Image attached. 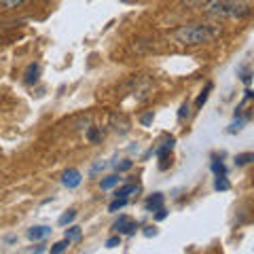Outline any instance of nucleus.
<instances>
[{
    "mask_svg": "<svg viewBox=\"0 0 254 254\" xmlns=\"http://www.w3.org/2000/svg\"><path fill=\"white\" fill-rule=\"evenodd\" d=\"M113 229L117 233H123V235H131V233H136V229H138V222L136 220H131V218H127V216H119V220L113 225Z\"/></svg>",
    "mask_w": 254,
    "mask_h": 254,
    "instance_id": "3",
    "label": "nucleus"
},
{
    "mask_svg": "<svg viewBox=\"0 0 254 254\" xmlns=\"http://www.w3.org/2000/svg\"><path fill=\"white\" fill-rule=\"evenodd\" d=\"M220 34L222 28L218 23H187V26H180L174 32V41L185 47H197L216 41V38H220Z\"/></svg>",
    "mask_w": 254,
    "mask_h": 254,
    "instance_id": "1",
    "label": "nucleus"
},
{
    "mask_svg": "<svg viewBox=\"0 0 254 254\" xmlns=\"http://www.w3.org/2000/svg\"><path fill=\"white\" fill-rule=\"evenodd\" d=\"M165 218V210L161 208V210H157V220H163Z\"/></svg>",
    "mask_w": 254,
    "mask_h": 254,
    "instance_id": "28",
    "label": "nucleus"
},
{
    "mask_svg": "<svg viewBox=\"0 0 254 254\" xmlns=\"http://www.w3.org/2000/svg\"><path fill=\"white\" fill-rule=\"evenodd\" d=\"M138 190H140V187L133 185V182H129V185H123L121 189H117V197H125V199H127V195L138 193Z\"/></svg>",
    "mask_w": 254,
    "mask_h": 254,
    "instance_id": "8",
    "label": "nucleus"
},
{
    "mask_svg": "<svg viewBox=\"0 0 254 254\" xmlns=\"http://www.w3.org/2000/svg\"><path fill=\"white\" fill-rule=\"evenodd\" d=\"M187 115H189V104H182V106H180V113H178V117H180V119H185Z\"/></svg>",
    "mask_w": 254,
    "mask_h": 254,
    "instance_id": "26",
    "label": "nucleus"
},
{
    "mask_svg": "<svg viewBox=\"0 0 254 254\" xmlns=\"http://www.w3.org/2000/svg\"><path fill=\"white\" fill-rule=\"evenodd\" d=\"M108 168V163L106 161H98V163H93L91 165V170H89V176H98L100 172H104Z\"/></svg>",
    "mask_w": 254,
    "mask_h": 254,
    "instance_id": "13",
    "label": "nucleus"
},
{
    "mask_svg": "<svg viewBox=\"0 0 254 254\" xmlns=\"http://www.w3.org/2000/svg\"><path fill=\"white\" fill-rule=\"evenodd\" d=\"M30 252H32V254H43V252H45V246L41 244V246H36V248H32Z\"/></svg>",
    "mask_w": 254,
    "mask_h": 254,
    "instance_id": "27",
    "label": "nucleus"
},
{
    "mask_svg": "<svg viewBox=\"0 0 254 254\" xmlns=\"http://www.w3.org/2000/svg\"><path fill=\"white\" fill-rule=\"evenodd\" d=\"M117 246H121V240H119V235H117V237H110V240L106 242V248H117Z\"/></svg>",
    "mask_w": 254,
    "mask_h": 254,
    "instance_id": "20",
    "label": "nucleus"
},
{
    "mask_svg": "<svg viewBox=\"0 0 254 254\" xmlns=\"http://www.w3.org/2000/svg\"><path fill=\"white\" fill-rule=\"evenodd\" d=\"M140 121H142V125H150V123H153V113H148V115H144V117H142V119H140Z\"/></svg>",
    "mask_w": 254,
    "mask_h": 254,
    "instance_id": "25",
    "label": "nucleus"
},
{
    "mask_svg": "<svg viewBox=\"0 0 254 254\" xmlns=\"http://www.w3.org/2000/svg\"><path fill=\"white\" fill-rule=\"evenodd\" d=\"M229 180L225 178V176H216V182H214V189L216 190H229Z\"/></svg>",
    "mask_w": 254,
    "mask_h": 254,
    "instance_id": "15",
    "label": "nucleus"
},
{
    "mask_svg": "<svg viewBox=\"0 0 254 254\" xmlns=\"http://www.w3.org/2000/svg\"><path fill=\"white\" fill-rule=\"evenodd\" d=\"M208 0H185V4L187 6H203Z\"/></svg>",
    "mask_w": 254,
    "mask_h": 254,
    "instance_id": "21",
    "label": "nucleus"
},
{
    "mask_svg": "<svg viewBox=\"0 0 254 254\" xmlns=\"http://www.w3.org/2000/svg\"><path fill=\"white\" fill-rule=\"evenodd\" d=\"M81 235H83L81 227H70V229H66V240L68 242H78V240H81Z\"/></svg>",
    "mask_w": 254,
    "mask_h": 254,
    "instance_id": "10",
    "label": "nucleus"
},
{
    "mask_svg": "<svg viewBox=\"0 0 254 254\" xmlns=\"http://www.w3.org/2000/svg\"><path fill=\"white\" fill-rule=\"evenodd\" d=\"M83 182V176H81V172L78 170H66L64 172V176H62V185L64 187H68V189H76L78 185Z\"/></svg>",
    "mask_w": 254,
    "mask_h": 254,
    "instance_id": "4",
    "label": "nucleus"
},
{
    "mask_svg": "<svg viewBox=\"0 0 254 254\" xmlns=\"http://www.w3.org/2000/svg\"><path fill=\"white\" fill-rule=\"evenodd\" d=\"M38 74H41V68H38V64H30L26 74H23V81H26L28 85H34L38 81Z\"/></svg>",
    "mask_w": 254,
    "mask_h": 254,
    "instance_id": "6",
    "label": "nucleus"
},
{
    "mask_svg": "<svg viewBox=\"0 0 254 254\" xmlns=\"http://www.w3.org/2000/svg\"><path fill=\"white\" fill-rule=\"evenodd\" d=\"M23 2H26V0H0V6L9 11V9H15V6H19Z\"/></svg>",
    "mask_w": 254,
    "mask_h": 254,
    "instance_id": "16",
    "label": "nucleus"
},
{
    "mask_svg": "<svg viewBox=\"0 0 254 254\" xmlns=\"http://www.w3.org/2000/svg\"><path fill=\"white\" fill-rule=\"evenodd\" d=\"M248 161H254V153H246V155H237L235 157V163L237 165H246Z\"/></svg>",
    "mask_w": 254,
    "mask_h": 254,
    "instance_id": "18",
    "label": "nucleus"
},
{
    "mask_svg": "<svg viewBox=\"0 0 254 254\" xmlns=\"http://www.w3.org/2000/svg\"><path fill=\"white\" fill-rule=\"evenodd\" d=\"M125 205H127V199H125V197H117V199L108 205V212H119V210H123Z\"/></svg>",
    "mask_w": 254,
    "mask_h": 254,
    "instance_id": "12",
    "label": "nucleus"
},
{
    "mask_svg": "<svg viewBox=\"0 0 254 254\" xmlns=\"http://www.w3.org/2000/svg\"><path fill=\"white\" fill-rule=\"evenodd\" d=\"M119 185V176L115 174V176H108V178H104L100 182V187H102V190H108V189H113V187H117Z\"/></svg>",
    "mask_w": 254,
    "mask_h": 254,
    "instance_id": "11",
    "label": "nucleus"
},
{
    "mask_svg": "<svg viewBox=\"0 0 254 254\" xmlns=\"http://www.w3.org/2000/svg\"><path fill=\"white\" fill-rule=\"evenodd\" d=\"M47 235H51V227H32L28 231V237L30 240H34V242L45 240Z\"/></svg>",
    "mask_w": 254,
    "mask_h": 254,
    "instance_id": "5",
    "label": "nucleus"
},
{
    "mask_svg": "<svg viewBox=\"0 0 254 254\" xmlns=\"http://www.w3.org/2000/svg\"><path fill=\"white\" fill-rule=\"evenodd\" d=\"M161 208H163V195L161 193H155L153 197H148V201H146V210L148 212H157Z\"/></svg>",
    "mask_w": 254,
    "mask_h": 254,
    "instance_id": "7",
    "label": "nucleus"
},
{
    "mask_svg": "<svg viewBox=\"0 0 254 254\" xmlns=\"http://www.w3.org/2000/svg\"><path fill=\"white\" fill-rule=\"evenodd\" d=\"M201 13L210 19H242L252 13V6L242 0H208Z\"/></svg>",
    "mask_w": 254,
    "mask_h": 254,
    "instance_id": "2",
    "label": "nucleus"
},
{
    "mask_svg": "<svg viewBox=\"0 0 254 254\" xmlns=\"http://www.w3.org/2000/svg\"><path fill=\"white\" fill-rule=\"evenodd\" d=\"M87 138H89V142H98V140H100V131H98V129H89Z\"/></svg>",
    "mask_w": 254,
    "mask_h": 254,
    "instance_id": "22",
    "label": "nucleus"
},
{
    "mask_svg": "<svg viewBox=\"0 0 254 254\" xmlns=\"http://www.w3.org/2000/svg\"><path fill=\"white\" fill-rule=\"evenodd\" d=\"M212 172L216 174V176H225V174H227V168H225V165H222L220 161H214V163H212Z\"/></svg>",
    "mask_w": 254,
    "mask_h": 254,
    "instance_id": "19",
    "label": "nucleus"
},
{
    "mask_svg": "<svg viewBox=\"0 0 254 254\" xmlns=\"http://www.w3.org/2000/svg\"><path fill=\"white\" fill-rule=\"evenodd\" d=\"M244 123H246V119H237V121L231 125V131H235V129H242Z\"/></svg>",
    "mask_w": 254,
    "mask_h": 254,
    "instance_id": "24",
    "label": "nucleus"
},
{
    "mask_svg": "<svg viewBox=\"0 0 254 254\" xmlns=\"http://www.w3.org/2000/svg\"><path fill=\"white\" fill-rule=\"evenodd\" d=\"M68 246H70V242L66 240V237H64V240H62V242H58V244H53V248H51V254H62L64 250H66V248H68Z\"/></svg>",
    "mask_w": 254,
    "mask_h": 254,
    "instance_id": "14",
    "label": "nucleus"
},
{
    "mask_svg": "<svg viewBox=\"0 0 254 254\" xmlns=\"http://www.w3.org/2000/svg\"><path fill=\"white\" fill-rule=\"evenodd\" d=\"M210 91H212V83L205 85V89H203L199 95H197V100H195V106H197V108H201V106L205 104V102H208V95H210Z\"/></svg>",
    "mask_w": 254,
    "mask_h": 254,
    "instance_id": "9",
    "label": "nucleus"
},
{
    "mask_svg": "<svg viewBox=\"0 0 254 254\" xmlns=\"http://www.w3.org/2000/svg\"><path fill=\"white\" fill-rule=\"evenodd\" d=\"M242 2H248V0H242Z\"/></svg>",
    "mask_w": 254,
    "mask_h": 254,
    "instance_id": "29",
    "label": "nucleus"
},
{
    "mask_svg": "<svg viewBox=\"0 0 254 254\" xmlns=\"http://www.w3.org/2000/svg\"><path fill=\"white\" fill-rule=\"evenodd\" d=\"M131 168V161H127V159H125V161H121V163H117V170L119 172H125V170H129Z\"/></svg>",
    "mask_w": 254,
    "mask_h": 254,
    "instance_id": "23",
    "label": "nucleus"
},
{
    "mask_svg": "<svg viewBox=\"0 0 254 254\" xmlns=\"http://www.w3.org/2000/svg\"><path fill=\"white\" fill-rule=\"evenodd\" d=\"M74 218H76V210H68V212H66V214H64V216L60 218V225H62V227H66L68 222H72Z\"/></svg>",
    "mask_w": 254,
    "mask_h": 254,
    "instance_id": "17",
    "label": "nucleus"
}]
</instances>
